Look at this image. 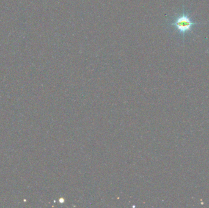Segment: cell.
<instances>
[{"label":"cell","mask_w":209,"mask_h":208,"mask_svg":"<svg viewBox=\"0 0 209 208\" xmlns=\"http://www.w3.org/2000/svg\"><path fill=\"white\" fill-rule=\"evenodd\" d=\"M201 24V23L194 21L190 12L186 11L183 6L182 12L176 14L173 18L169 25L182 36L183 43H184L186 36L192 33L193 29Z\"/></svg>","instance_id":"6da1fadb"}]
</instances>
